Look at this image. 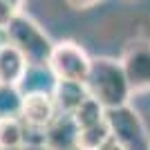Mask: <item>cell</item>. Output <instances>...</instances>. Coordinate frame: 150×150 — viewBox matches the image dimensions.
I'll use <instances>...</instances> for the list:
<instances>
[{"label": "cell", "instance_id": "obj_1", "mask_svg": "<svg viewBox=\"0 0 150 150\" xmlns=\"http://www.w3.org/2000/svg\"><path fill=\"white\" fill-rule=\"evenodd\" d=\"M85 85L90 90V96L96 99L105 110L130 105L132 96H134L130 81L123 72V65L117 58H92V67H90Z\"/></svg>", "mask_w": 150, "mask_h": 150}, {"label": "cell", "instance_id": "obj_2", "mask_svg": "<svg viewBox=\"0 0 150 150\" xmlns=\"http://www.w3.org/2000/svg\"><path fill=\"white\" fill-rule=\"evenodd\" d=\"M7 36H9V43L27 58L29 67H47L50 65V58H52V52H54L56 43L25 11L16 13L9 20Z\"/></svg>", "mask_w": 150, "mask_h": 150}, {"label": "cell", "instance_id": "obj_3", "mask_svg": "<svg viewBox=\"0 0 150 150\" xmlns=\"http://www.w3.org/2000/svg\"><path fill=\"white\" fill-rule=\"evenodd\" d=\"M105 121L112 130V139L119 141L125 150H150V130L144 117L132 105L108 110Z\"/></svg>", "mask_w": 150, "mask_h": 150}, {"label": "cell", "instance_id": "obj_4", "mask_svg": "<svg viewBox=\"0 0 150 150\" xmlns=\"http://www.w3.org/2000/svg\"><path fill=\"white\" fill-rule=\"evenodd\" d=\"M90 67H92V58L88 56V52L83 50L74 40H58L54 45L50 65L47 69L52 72L54 79H63V81H88Z\"/></svg>", "mask_w": 150, "mask_h": 150}, {"label": "cell", "instance_id": "obj_5", "mask_svg": "<svg viewBox=\"0 0 150 150\" xmlns=\"http://www.w3.org/2000/svg\"><path fill=\"white\" fill-rule=\"evenodd\" d=\"M121 65L134 94L150 90V40L134 38L123 47Z\"/></svg>", "mask_w": 150, "mask_h": 150}, {"label": "cell", "instance_id": "obj_6", "mask_svg": "<svg viewBox=\"0 0 150 150\" xmlns=\"http://www.w3.org/2000/svg\"><path fill=\"white\" fill-rule=\"evenodd\" d=\"M56 101L52 96V90H29L25 92L23 99V110H20V119L25 123L29 132H40L45 134L47 125L58 117Z\"/></svg>", "mask_w": 150, "mask_h": 150}, {"label": "cell", "instance_id": "obj_7", "mask_svg": "<svg viewBox=\"0 0 150 150\" xmlns=\"http://www.w3.org/2000/svg\"><path fill=\"white\" fill-rule=\"evenodd\" d=\"M52 96L56 101V108L61 114H74L85 99H90V90L81 81H63L54 79L52 85Z\"/></svg>", "mask_w": 150, "mask_h": 150}, {"label": "cell", "instance_id": "obj_8", "mask_svg": "<svg viewBox=\"0 0 150 150\" xmlns=\"http://www.w3.org/2000/svg\"><path fill=\"white\" fill-rule=\"evenodd\" d=\"M29 63L11 43L0 47V85H23L29 74Z\"/></svg>", "mask_w": 150, "mask_h": 150}, {"label": "cell", "instance_id": "obj_9", "mask_svg": "<svg viewBox=\"0 0 150 150\" xmlns=\"http://www.w3.org/2000/svg\"><path fill=\"white\" fill-rule=\"evenodd\" d=\"M79 125L72 114H58L45 130V146L50 150H72L76 148Z\"/></svg>", "mask_w": 150, "mask_h": 150}, {"label": "cell", "instance_id": "obj_10", "mask_svg": "<svg viewBox=\"0 0 150 150\" xmlns=\"http://www.w3.org/2000/svg\"><path fill=\"white\" fill-rule=\"evenodd\" d=\"M27 144V128L20 117L0 119V148L20 150Z\"/></svg>", "mask_w": 150, "mask_h": 150}, {"label": "cell", "instance_id": "obj_11", "mask_svg": "<svg viewBox=\"0 0 150 150\" xmlns=\"http://www.w3.org/2000/svg\"><path fill=\"white\" fill-rule=\"evenodd\" d=\"M112 139V130L108 121H101L90 128H81L79 130V139H76V148L79 150H101L103 146Z\"/></svg>", "mask_w": 150, "mask_h": 150}, {"label": "cell", "instance_id": "obj_12", "mask_svg": "<svg viewBox=\"0 0 150 150\" xmlns=\"http://www.w3.org/2000/svg\"><path fill=\"white\" fill-rule=\"evenodd\" d=\"M105 108L101 105L96 99H85L81 103V108L76 110L72 117H74V121H76V125H79V130L81 128H90V125H96V123H101V121H105Z\"/></svg>", "mask_w": 150, "mask_h": 150}, {"label": "cell", "instance_id": "obj_13", "mask_svg": "<svg viewBox=\"0 0 150 150\" xmlns=\"http://www.w3.org/2000/svg\"><path fill=\"white\" fill-rule=\"evenodd\" d=\"M25 92H20L18 85H0V119L7 117H20Z\"/></svg>", "mask_w": 150, "mask_h": 150}, {"label": "cell", "instance_id": "obj_14", "mask_svg": "<svg viewBox=\"0 0 150 150\" xmlns=\"http://www.w3.org/2000/svg\"><path fill=\"white\" fill-rule=\"evenodd\" d=\"M13 16H16V11L7 5L5 0H0V27H7V25H9V20H11Z\"/></svg>", "mask_w": 150, "mask_h": 150}, {"label": "cell", "instance_id": "obj_15", "mask_svg": "<svg viewBox=\"0 0 150 150\" xmlns=\"http://www.w3.org/2000/svg\"><path fill=\"white\" fill-rule=\"evenodd\" d=\"M96 2H101V0H67V5L72 7V9H90V7H94Z\"/></svg>", "mask_w": 150, "mask_h": 150}, {"label": "cell", "instance_id": "obj_16", "mask_svg": "<svg viewBox=\"0 0 150 150\" xmlns=\"http://www.w3.org/2000/svg\"><path fill=\"white\" fill-rule=\"evenodd\" d=\"M5 2L11 7L16 13H20V11H23V7H25V0H5Z\"/></svg>", "mask_w": 150, "mask_h": 150}, {"label": "cell", "instance_id": "obj_17", "mask_svg": "<svg viewBox=\"0 0 150 150\" xmlns=\"http://www.w3.org/2000/svg\"><path fill=\"white\" fill-rule=\"evenodd\" d=\"M101 150H125V148H123V146L119 144V141H114V139H110V141H108V144L103 146Z\"/></svg>", "mask_w": 150, "mask_h": 150}, {"label": "cell", "instance_id": "obj_18", "mask_svg": "<svg viewBox=\"0 0 150 150\" xmlns=\"http://www.w3.org/2000/svg\"><path fill=\"white\" fill-rule=\"evenodd\" d=\"M20 150H50V148H47L45 144H25Z\"/></svg>", "mask_w": 150, "mask_h": 150}, {"label": "cell", "instance_id": "obj_19", "mask_svg": "<svg viewBox=\"0 0 150 150\" xmlns=\"http://www.w3.org/2000/svg\"><path fill=\"white\" fill-rule=\"evenodd\" d=\"M9 43V36H7V27H0V47Z\"/></svg>", "mask_w": 150, "mask_h": 150}, {"label": "cell", "instance_id": "obj_20", "mask_svg": "<svg viewBox=\"0 0 150 150\" xmlns=\"http://www.w3.org/2000/svg\"><path fill=\"white\" fill-rule=\"evenodd\" d=\"M0 150H11V148H0Z\"/></svg>", "mask_w": 150, "mask_h": 150}, {"label": "cell", "instance_id": "obj_21", "mask_svg": "<svg viewBox=\"0 0 150 150\" xmlns=\"http://www.w3.org/2000/svg\"><path fill=\"white\" fill-rule=\"evenodd\" d=\"M72 150H79V148H72Z\"/></svg>", "mask_w": 150, "mask_h": 150}]
</instances>
